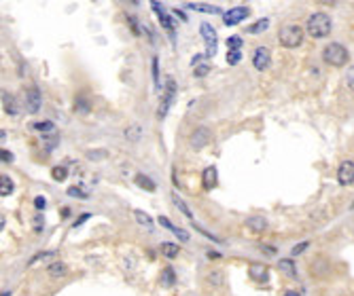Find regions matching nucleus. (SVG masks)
I'll return each instance as SVG.
<instances>
[{"label": "nucleus", "mask_w": 354, "mask_h": 296, "mask_svg": "<svg viewBox=\"0 0 354 296\" xmlns=\"http://www.w3.org/2000/svg\"><path fill=\"white\" fill-rule=\"evenodd\" d=\"M331 25H333L331 17L327 15V13H314V15L307 19L306 30L312 38H325L331 34Z\"/></svg>", "instance_id": "nucleus-1"}, {"label": "nucleus", "mask_w": 354, "mask_h": 296, "mask_svg": "<svg viewBox=\"0 0 354 296\" xmlns=\"http://www.w3.org/2000/svg\"><path fill=\"white\" fill-rule=\"evenodd\" d=\"M278 41H280L282 47L295 49L304 42V30H301L297 23H286V25H282L280 32H278Z\"/></svg>", "instance_id": "nucleus-2"}, {"label": "nucleus", "mask_w": 354, "mask_h": 296, "mask_svg": "<svg viewBox=\"0 0 354 296\" xmlns=\"http://www.w3.org/2000/svg\"><path fill=\"white\" fill-rule=\"evenodd\" d=\"M323 60L329 63V66H344V63H348L350 55H348V49L342 47L339 42H331V44H327L323 51Z\"/></svg>", "instance_id": "nucleus-3"}, {"label": "nucleus", "mask_w": 354, "mask_h": 296, "mask_svg": "<svg viewBox=\"0 0 354 296\" xmlns=\"http://www.w3.org/2000/svg\"><path fill=\"white\" fill-rule=\"evenodd\" d=\"M174 100H176V81L168 79L165 81V89L162 93V102H159V108H157V119L159 121L165 119V114H168L172 104H174Z\"/></svg>", "instance_id": "nucleus-4"}, {"label": "nucleus", "mask_w": 354, "mask_h": 296, "mask_svg": "<svg viewBox=\"0 0 354 296\" xmlns=\"http://www.w3.org/2000/svg\"><path fill=\"white\" fill-rule=\"evenodd\" d=\"M248 15H250V9H248V6H234V9L225 11V15H223V23H225V25H236V23H242Z\"/></svg>", "instance_id": "nucleus-5"}, {"label": "nucleus", "mask_w": 354, "mask_h": 296, "mask_svg": "<svg viewBox=\"0 0 354 296\" xmlns=\"http://www.w3.org/2000/svg\"><path fill=\"white\" fill-rule=\"evenodd\" d=\"M41 106H43V98H41L38 87H30L28 91H25V108H28V112L38 114L41 112Z\"/></svg>", "instance_id": "nucleus-6"}, {"label": "nucleus", "mask_w": 354, "mask_h": 296, "mask_svg": "<svg viewBox=\"0 0 354 296\" xmlns=\"http://www.w3.org/2000/svg\"><path fill=\"white\" fill-rule=\"evenodd\" d=\"M269 62H272V53H269L267 47H257L253 51V66L259 70V72L269 68Z\"/></svg>", "instance_id": "nucleus-7"}, {"label": "nucleus", "mask_w": 354, "mask_h": 296, "mask_svg": "<svg viewBox=\"0 0 354 296\" xmlns=\"http://www.w3.org/2000/svg\"><path fill=\"white\" fill-rule=\"evenodd\" d=\"M337 182L342 186L354 184V161H344V163L337 167Z\"/></svg>", "instance_id": "nucleus-8"}, {"label": "nucleus", "mask_w": 354, "mask_h": 296, "mask_svg": "<svg viewBox=\"0 0 354 296\" xmlns=\"http://www.w3.org/2000/svg\"><path fill=\"white\" fill-rule=\"evenodd\" d=\"M208 142H210V129L208 127H197V129L191 133L189 144H191L193 150H202L204 146H208Z\"/></svg>", "instance_id": "nucleus-9"}, {"label": "nucleus", "mask_w": 354, "mask_h": 296, "mask_svg": "<svg viewBox=\"0 0 354 296\" xmlns=\"http://www.w3.org/2000/svg\"><path fill=\"white\" fill-rule=\"evenodd\" d=\"M151 6H153V11L157 13V17H159V23H162V28H164V30H168V32H170V36H172V30H174V21H172V17L164 11L162 2H151Z\"/></svg>", "instance_id": "nucleus-10"}, {"label": "nucleus", "mask_w": 354, "mask_h": 296, "mask_svg": "<svg viewBox=\"0 0 354 296\" xmlns=\"http://www.w3.org/2000/svg\"><path fill=\"white\" fill-rule=\"evenodd\" d=\"M244 224H246V229L250 231V233H263V231L267 229V220L263 216H259V214H257V216H248Z\"/></svg>", "instance_id": "nucleus-11"}, {"label": "nucleus", "mask_w": 354, "mask_h": 296, "mask_svg": "<svg viewBox=\"0 0 354 296\" xmlns=\"http://www.w3.org/2000/svg\"><path fill=\"white\" fill-rule=\"evenodd\" d=\"M134 220H136L144 231H149V233H153V231H155V222H153V218L146 214V211H142V210L134 211Z\"/></svg>", "instance_id": "nucleus-12"}, {"label": "nucleus", "mask_w": 354, "mask_h": 296, "mask_svg": "<svg viewBox=\"0 0 354 296\" xmlns=\"http://www.w3.org/2000/svg\"><path fill=\"white\" fill-rule=\"evenodd\" d=\"M2 108H4V112L9 114V117H17V114H19L17 102H15V98H13L9 91H2Z\"/></svg>", "instance_id": "nucleus-13"}, {"label": "nucleus", "mask_w": 354, "mask_h": 296, "mask_svg": "<svg viewBox=\"0 0 354 296\" xmlns=\"http://www.w3.org/2000/svg\"><path fill=\"white\" fill-rule=\"evenodd\" d=\"M55 252H38L36 256H32L28 265L30 267H38V265H51V262H55Z\"/></svg>", "instance_id": "nucleus-14"}, {"label": "nucleus", "mask_w": 354, "mask_h": 296, "mask_svg": "<svg viewBox=\"0 0 354 296\" xmlns=\"http://www.w3.org/2000/svg\"><path fill=\"white\" fill-rule=\"evenodd\" d=\"M199 34H202V38L210 44V47H216V30L212 28L210 23H202V25H199Z\"/></svg>", "instance_id": "nucleus-15"}, {"label": "nucleus", "mask_w": 354, "mask_h": 296, "mask_svg": "<svg viewBox=\"0 0 354 296\" xmlns=\"http://www.w3.org/2000/svg\"><path fill=\"white\" fill-rule=\"evenodd\" d=\"M216 180H218V176H216V167H208V169H204V173H202V184H204V189H214L216 186Z\"/></svg>", "instance_id": "nucleus-16"}, {"label": "nucleus", "mask_w": 354, "mask_h": 296, "mask_svg": "<svg viewBox=\"0 0 354 296\" xmlns=\"http://www.w3.org/2000/svg\"><path fill=\"white\" fill-rule=\"evenodd\" d=\"M278 269L286 275V277H297V267H295V262L291 258H282L278 262Z\"/></svg>", "instance_id": "nucleus-17"}, {"label": "nucleus", "mask_w": 354, "mask_h": 296, "mask_svg": "<svg viewBox=\"0 0 354 296\" xmlns=\"http://www.w3.org/2000/svg\"><path fill=\"white\" fill-rule=\"evenodd\" d=\"M32 129L43 133V136H51V133H55V125L51 121H38V123L32 125Z\"/></svg>", "instance_id": "nucleus-18"}, {"label": "nucleus", "mask_w": 354, "mask_h": 296, "mask_svg": "<svg viewBox=\"0 0 354 296\" xmlns=\"http://www.w3.org/2000/svg\"><path fill=\"white\" fill-rule=\"evenodd\" d=\"M172 203H174V208H176V210H178L185 218H189V220H193V211L189 210V205H187V203H185L178 195H172Z\"/></svg>", "instance_id": "nucleus-19"}, {"label": "nucleus", "mask_w": 354, "mask_h": 296, "mask_svg": "<svg viewBox=\"0 0 354 296\" xmlns=\"http://www.w3.org/2000/svg\"><path fill=\"white\" fill-rule=\"evenodd\" d=\"M206 281H208L210 286H223L225 284V273L223 271H218V269H214V271H208V275H206Z\"/></svg>", "instance_id": "nucleus-20"}, {"label": "nucleus", "mask_w": 354, "mask_h": 296, "mask_svg": "<svg viewBox=\"0 0 354 296\" xmlns=\"http://www.w3.org/2000/svg\"><path fill=\"white\" fill-rule=\"evenodd\" d=\"M68 271V267H66V262H62V260H55V262H51L49 265V275L51 277H64Z\"/></svg>", "instance_id": "nucleus-21"}, {"label": "nucleus", "mask_w": 354, "mask_h": 296, "mask_svg": "<svg viewBox=\"0 0 354 296\" xmlns=\"http://www.w3.org/2000/svg\"><path fill=\"white\" fill-rule=\"evenodd\" d=\"M140 138H142V127L140 125L134 123V125H130L125 129V140L127 142H140Z\"/></svg>", "instance_id": "nucleus-22"}, {"label": "nucleus", "mask_w": 354, "mask_h": 296, "mask_svg": "<svg viewBox=\"0 0 354 296\" xmlns=\"http://www.w3.org/2000/svg\"><path fill=\"white\" fill-rule=\"evenodd\" d=\"M178 252H180L178 243H170V241H164V243H162V254L165 256V258L174 260L176 256H178Z\"/></svg>", "instance_id": "nucleus-23"}, {"label": "nucleus", "mask_w": 354, "mask_h": 296, "mask_svg": "<svg viewBox=\"0 0 354 296\" xmlns=\"http://www.w3.org/2000/svg\"><path fill=\"white\" fill-rule=\"evenodd\" d=\"M250 277L257 279V281H261V284H265V281L269 279L267 269H265V267H257V265H253V267H250Z\"/></svg>", "instance_id": "nucleus-24"}, {"label": "nucleus", "mask_w": 354, "mask_h": 296, "mask_svg": "<svg viewBox=\"0 0 354 296\" xmlns=\"http://www.w3.org/2000/svg\"><path fill=\"white\" fill-rule=\"evenodd\" d=\"M13 190H15V184H13V180H11L9 176L0 178V197H9Z\"/></svg>", "instance_id": "nucleus-25"}, {"label": "nucleus", "mask_w": 354, "mask_h": 296, "mask_svg": "<svg viewBox=\"0 0 354 296\" xmlns=\"http://www.w3.org/2000/svg\"><path fill=\"white\" fill-rule=\"evenodd\" d=\"M312 271H314V275L323 277V275L329 273V262H327L325 258H316L314 260V265H312Z\"/></svg>", "instance_id": "nucleus-26"}, {"label": "nucleus", "mask_w": 354, "mask_h": 296, "mask_svg": "<svg viewBox=\"0 0 354 296\" xmlns=\"http://www.w3.org/2000/svg\"><path fill=\"white\" fill-rule=\"evenodd\" d=\"M74 110L79 112V114H89V110H92V104H89V100H85L83 95H76V100H74Z\"/></svg>", "instance_id": "nucleus-27"}, {"label": "nucleus", "mask_w": 354, "mask_h": 296, "mask_svg": "<svg viewBox=\"0 0 354 296\" xmlns=\"http://www.w3.org/2000/svg\"><path fill=\"white\" fill-rule=\"evenodd\" d=\"M136 184L140 186V189L149 190V192H153V190L157 189V186H155V182H153V180H151L149 176H144V173H138V176H136Z\"/></svg>", "instance_id": "nucleus-28"}, {"label": "nucleus", "mask_w": 354, "mask_h": 296, "mask_svg": "<svg viewBox=\"0 0 354 296\" xmlns=\"http://www.w3.org/2000/svg\"><path fill=\"white\" fill-rule=\"evenodd\" d=\"M85 157H87V161H92V163H98V161L108 157V152L104 150V148H94V150H87Z\"/></svg>", "instance_id": "nucleus-29"}, {"label": "nucleus", "mask_w": 354, "mask_h": 296, "mask_svg": "<svg viewBox=\"0 0 354 296\" xmlns=\"http://www.w3.org/2000/svg\"><path fill=\"white\" fill-rule=\"evenodd\" d=\"M174 281H176L174 269H172V267L164 269V271H162V284H164V286H174Z\"/></svg>", "instance_id": "nucleus-30"}, {"label": "nucleus", "mask_w": 354, "mask_h": 296, "mask_svg": "<svg viewBox=\"0 0 354 296\" xmlns=\"http://www.w3.org/2000/svg\"><path fill=\"white\" fill-rule=\"evenodd\" d=\"M189 9H195L199 13H218L221 9H216V6H212V4H199V2H189L187 4Z\"/></svg>", "instance_id": "nucleus-31"}, {"label": "nucleus", "mask_w": 354, "mask_h": 296, "mask_svg": "<svg viewBox=\"0 0 354 296\" xmlns=\"http://www.w3.org/2000/svg\"><path fill=\"white\" fill-rule=\"evenodd\" d=\"M267 25H269V19H261V21H257V23L250 25V28H248V34H261V32L267 30Z\"/></svg>", "instance_id": "nucleus-32"}, {"label": "nucleus", "mask_w": 354, "mask_h": 296, "mask_svg": "<svg viewBox=\"0 0 354 296\" xmlns=\"http://www.w3.org/2000/svg\"><path fill=\"white\" fill-rule=\"evenodd\" d=\"M68 195H70V197H76V199H81V201H85V199H89V195H87V192H85V190H81L79 186H70V189H68Z\"/></svg>", "instance_id": "nucleus-33"}, {"label": "nucleus", "mask_w": 354, "mask_h": 296, "mask_svg": "<svg viewBox=\"0 0 354 296\" xmlns=\"http://www.w3.org/2000/svg\"><path fill=\"white\" fill-rule=\"evenodd\" d=\"M242 62V51H229L227 53V63L229 66H237Z\"/></svg>", "instance_id": "nucleus-34"}, {"label": "nucleus", "mask_w": 354, "mask_h": 296, "mask_svg": "<svg viewBox=\"0 0 354 296\" xmlns=\"http://www.w3.org/2000/svg\"><path fill=\"white\" fill-rule=\"evenodd\" d=\"M227 47H229V51H240V47H242V36H229V38H227Z\"/></svg>", "instance_id": "nucleus-35"}, {"label": "nucleus", "mask_w": 354, "mask_h": 296, "mask_svg": "<svg viewBox=\"0 0 354 296\" xmlns=\"http://www.w3.org/2000/svg\"><path fill=\"white\" fill-rule=\"evenodd\" d=\"M51 176H53V178L57 180V182H62V180H66V176H68V169H66V167H62V165H60V167H53V171H51Z\"/></svg>", "instance_id": "nucleus-36"}, {"label": "nucleus", "mask_w": 354, "mask_h": 296, "mask_svg": "<svg viewBox=\"0 0 354 296\" xmlns=\"http://www.w3.org/2000/svg\"><path fill=\"white\" fill-rule=\"evenodd\" d=\"M55 146H57V136H53V133H51V138H47V136H45V150H47V152H51Z\"/></svg>", "instance_id": "nucleus-37"}, {"label": "nucleus", "mask_w": 354, "mask_h": 296, "mask_svg": "<svg viewBox=\"0 0 354 296\" xmlns=\"http://www.w3.org/2000/svg\"><path fill=\"white\" fill-rule=\"evenodd\" d=\"M346 85H348V89L354 93V66H350L348 72H346Z\"/></svg>", "instance_id": "nucleus-38"}, {"label": "nucleus", "mask_w": 354, "mask_h": 296, "mask_svg": "<svg viewBox=\"0 0 354 296\" xmlns=\"http://www.w3.org/2000/svg\"><path fill=\"white\" fill-rule=\"evenodd\" d=\"M307 246H310V241H301V243H297V246H295V248L291 250V256H299V254H304Z\"/></svg>", "instance_id": "nucleus-39"}, {"label": "nucleus", "mask_w": 354, "mask_h": 296, "mask_svg": "<svg viewBox=\"0 0 354 296\" xmlns=\"http://www.w3.org/2000/svg\"><path fill=\"white\" fill-rule=\"evenodd\" d=\"M43 227H45V218H43V214H36V218H34V233H43Z\"/></svg>", "instance_id": "nucleus-40"}, {"label": "nucleus", "mask_w": 354, "mask_h": 296, "mask_svg": "<svg viewBox=\"0 0 354 296\" xmlns=\"http://www.w3.org/2000/svg\"><path fill=\"white\" fill-rule=\"evenodd\" d=\"M153 81H155V87L159 85V60L153 57Z\"/></svg>", "instance_id": "nucleus-41"}, {"label": "nucleus", "mask_w": 354, "mask_h": 296, "mask_svg": "<svg viewBox=\"0 0 354 296\" xmlns=\"http://www.w3.org/2000/svg\"><path fill=\"white\" fill-rule=\"evenodd\" d=\"M174 235L178 237V239H180V241H189V239H191V235H189V233H187V231H183V229H178V227L174 229Z\"/></svg>", "instance_id": "nucleus-42"}, {"label": "nucleus", "mask_w": 354, "mask_h": 296, "mask_svg": "<svg viewBox=\"0 0 354 296\" xmlns=\"http://www.w3.org/2000/svg\"><path fill=\"white\" fill-rule=\"evenodd\" d=\"M127 21H130V25H132V32H134V34H140V25L136 23V17H134V15H127Z\"/></svg>", "instance_id": "nucleus-43"}, {"label": "nucleus", "mask_w": 354, "mask_h": 296, "mask_svg": "<svg viewBox=\"0 0 354 296\" xmlns=\"http://www.w3.org/2000/svg\"><path fill=\"white\" fill-rule=\"evenodd\" d=\"M159 224H162V227H165V229H168V231H170V233H174V229H176V227H174V224H172V222L168 220V218H164V216H162V218H159Z\"/></svg>", "instance_id": "nucleus-44"}, {"label": "nucleus", "mask_w": 354, "mask_h": 296, "mask_svg": "<svg viewBox=\"0 0 354 296\" xmlns=\"http://www.w3.org/2000/svg\"><path fill=\"white\" fill-rule=\"evenodd\" d=\"M208 70H210V68H208V63H204V66H197V68H195V72H193V74H195L197 79H199V76L208 74Z\"/></svg>", "instance_id": "nucleus-45"}, {"label": "nucleus", "mask_w": 354, "mask_h": 296, "mask_svg": "<svg viewBox=\"0 0 354 296\" xmlns=\"http://www.w3.org/2000/svg\"><path fill=\"white\" fill-rule=\"evenodd\" d=\"M0 159L6 161V163H13V154L9 150H4V148H2V152H0Z\"/></svg>", "instance_id": "nucleus-46"}, {"label": "nucleus", "mask_w": 354, "mask_h": 296, "mask_svg": "<svg viewBox=\"0 0 354 296\" xmlns=\"http://www.w3.org/2000/svg\"><path fill=\"white\" fill-rule=\"evenodd\" d=\"M34 205H36V210H45L47 201H45V197H36V199H34Z\"/></svg>", "instance_id": "nucleus-47"}, {"label": "nucleus", "mask_w": 354, "mask_h": 296, "mask_svg": "<svg viewBox=\"0 0 354 296\" xmlns=\"http://www.w3.org/2000/svg\"><path fill=\"white\" fill-rule=\"evenodd\" d=\"M89 216H92V214H89V211H85V214H83V216L79 218V220H76V222H74V227H81V224H83V222H85V220H87V218H89Z\"/></svg>", "instance_id": "nucleus-48"}, {"label": "nucleus", "mask_w": 354, "mask_h": 296, "mask_svg": "<svg viewBox=\"0 0 354 296\" xmlns=\"http://www.w3.org/2000/svg\"><path fill=\"white\" fill-rule=\"evenodd\" d=\"M259 248L263 250V252H267V254H276V252H278V248H272V246H259Z\"/></svg>", "instance_id": "nucleus-49"}, {"label": "nucleus", "mask_w": 354, "mask_h": 296, "mask_svg": "<svg viewBox=\"0 0 354 296\" xmlns=\"http://www.w3.org/2000/svg\"><path fill=\"white\" fill-rule=\"evenodd\" d=\"M202 57H204V55H195V57H193V62H191V66H197V63H199V62H202Z\"/></svg>", "instance_id": "nucleus-50"}, {"label": "nucleus", "mask_w": 354, "mask_h": 296, "mask_svg": "<svg viewBox=\"0 0 354 296\" xmlns=\"http://www.w3.org/2000/svg\"><path fill=\"white\" fill-rule=\"evenodd\" d=\"M284 296H301V294H299V292H293V290H286Z\"/></svg>", "instance_id": "nucleus-51"}, {"label": "nucleus", "mask_w": 354, "mask_h": 296, "mask_svg": "<svg viewBox=\"0 0 354 296\" xmlns=\"http://www.w3.org/2000/svg\"><path fill=\"white\" fill-rule=\"evenodd\" d=\"M174 13H176V15H178V17H180V19H187V15H185V13H183V11H180V9H176V11H174Z\"/></svg>", "instance_id": "nucleus-52"}, {"label": "nucleus", "mask_w": 354, "mask_h": 296, "mask_svg": "<svg viewBox=\"0 0 354 296\" xmlns=\"http://www.w3.org/2000/svg\"><path fill=\"white\" fill-rule=\"evenodd\" d=\"M62 216H64V218H68V216H70V210H68V208H64V210H62Z\"/></svg>", "instance_id": "nucleus-53"}, {"label": "nucleus", "mask_w": 354, "mask_h": 296, "mask_svg": "<svg viewBox=\"0 0 354 296\" xmlns=\"http://www.w3.org/2000/svg\"><path fill=\"white\" fill-rule=\"evenodd\" d=\"M0 296H11V292H2V294H0Z\"/></svg>", "instance_id": "nucleus-54"}]
</instances>
